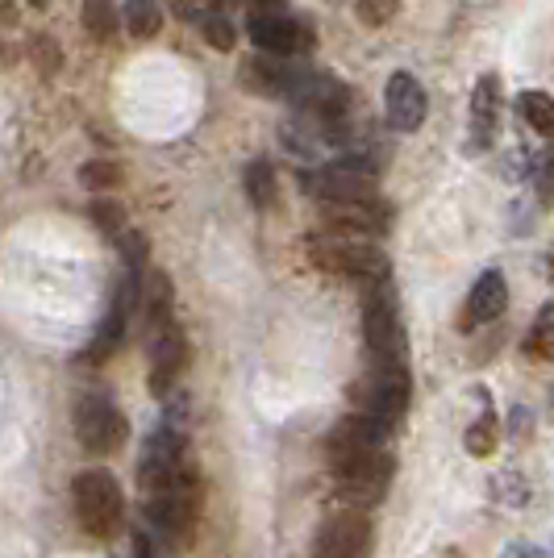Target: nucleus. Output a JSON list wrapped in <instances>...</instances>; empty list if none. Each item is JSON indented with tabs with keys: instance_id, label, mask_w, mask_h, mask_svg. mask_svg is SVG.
Wrapping results in <instances>:
<instances>
[{
	"instance_id": "nucleus-3",
	"label": "nucleus",
	"mask_w": 554,
	"mask_h": 558,
	"mask_svg": "<svg viewBox=\"0 0 554 558\" xmlns=\"http://www.w3.org/2000/svg\"><path fill=\"white\" fill-rule=\"evenodd\" d=\"M71 505H75V521L84 525V534L100 537V542H109L121 530V521H125V496H121V484L109 471L75 475Z\"/></svg>"
},
{
	"instance_id": "nucleus-30",
	"label": "nucleus",
	"mask_w": 554,
	"mask_h": 558,
	"mask_svg": "<svg viewBox=\"0 0 554 558\" xmlns=\"http://www.w3.org/2000/svg\"><path fill=\"white\" fill-rule=\"evenodd\" d=\"M538 187H542V196H546V205H551V196H554V142H546V155L538 159Z\"/></svg>"
},
{
	"instance_id": "nucleus-22",
	"label": "nucleus",
	"mask_w": 554,
	"mask_h": 558,
	"mask_svg": "<svg viewBox=\"0 0 554 558\" xmlns=\"http://www.w3.org/2000/svg\"><path fill=\"white\" fill-rule=\"evenodd\" d=\"M496 442H501V425H496L492 404H484V413L467 425V438H462V446H467V454H471V459H487V454L496 450Z\"/></svg>"
},
{
	"instance_id": "nucleus-24",
	"label": "nucleus",
	"mask_w": 554,
	"mask_h": 558,
	"mask_svg": "<svg viewBox=\"0 0 554 558\" xmlns=\"http://www.w3.org/2000/svg\"><path fill=\"white\" fill-rule=\"evenodd\" d=\"M80 17H84V29H88L93 38H100V43L113 38L117 22H121L113 0H84V13H80Z\"/></svg>"
},
{
	"instance_id": "nucleus-11",
	"label": "nucleus",
	"mask_w": 554,
	"mask_h": 558,
	"mask_svg": "<svg viewBox=\"0 0 554 558\" xmlns=\"http://www.w3.org/2000/svg\"><path fill=\"white\" fill-rule=\"evenodd\" d=\"M246 34H251L254 47L263 50V54H272V59H292V54L313 50L309 25L292 22L288 13H254L251 22H246Z\"/></svg>"
},
{
	"instance_id": "nucleus-27",
	"label": "nucleus",
	"mask_w": 554,
	"mask_h": 558,
	"mask_svg": "<svg viewBox=\"0 0 554 558\" xmlns=\"http://www.w3.org/2000/svg\"><path fill=\"white\" fill-rule=\"evenodd\" d=\"M80 184L88 187V192H109V187L121 184V171H117L113 163H84Z\"/></svg>"
},
{
	"instance_id": "nucleus-12",
	"label": "nucleus",
	"mask_w": 554,
	"mask_h": 558,
	"mask_svg": "<svg viewBox=\"0 0 554 558\" xmlns=\"http://www.w3.org/2000/svg\"><path fill=\"white\" fill-rule=\"evenodd\" d=\"M384 113H388V125L400 130V134H413V130L425 125V117H430V93H425V84L417 80L413 71H393L388 75Z\"/></svg>"
},
{
	"instance_id": "nucleus-2",
	"label": "nucleus",
	"mask_w": 554,
	"mask_h": 558,
	"mask_svg": "<svg viewBox=\"0 0 554 558\" xmlns=\"http://www.w3.org/2000/svg\"><path fill=\"white\" fill-rule=\"evenodd\" d=\"M146 517L159 534L184 542L196 530V517H201V475H196V466L184 463L162 488L146 492Z\"/></svg>"
},
{
	"instance_id": "nucleus-23",
	"label": "nucleus",
	"mask_w": 554,
	"mask_h": 558,
	"mask_svg": "<svg viewBox=\"0 0 554 558\" xmlns=\"http://www.w3.org/2000/svg\"><path fill=\"white\" fill-rule=\"evenodd\" d=\"M526 354L538 363H554V304H542L526 333Z\"/></svg>"
},
{
	"instance_id": "nucleus-15",
	"label": "nucleus",
	"mask_w": 554,
	"mask_h": 558,
	"mask_svg": "<svg viewBox=\"0 0 554 558\" xmlns=\"http://www.w3.org/2000/svg\"><path fill=\"white\" fill-rule=\"evenodd\" d=\"M188 367V338L180 326H162L150 333V392L167 396Z\"/></svg>"
},
{
	"instance_id": "nucleus-1",
	"label": "nucleus",
	"mask_w": 554,
	"mask_h": 558,
	"mask_svg": "<svg viewBox=\"0 0 554 558\" xmlns=\"http://www.w3.org/2000/svg\"><path fill=\"white\" fill-rule=\"evenodd\" d=\"M309 258H313V267H322L329 276H350L363 279V283H384L388 279V255L371 238H354V233H313L309 238Z\"/></svg>"
},
{
	"instance_id": "nucleus-10",
	"label": "nucleus",
	"mask_w": 554,
	"mask_h": 558,
	"mask_svg": "<svg viewBox=\"0 0 554 558\" xmlns=\"http://www.w3.org/2000/svg\"><path fill=\"white\" fill-rule=\"evenodd\" d=\"M388 434H393L388 421L368 417V413H350V417L338 421V425L329 429V438H325L329 466L363 459V454H375V450H388Z\"/></svg>"
},
{
	"instance_id": "nucleus-29",
	"label": "nucleus",
	"mask_w": 554,
	"mask_h": 558,
	"mask_svg": "<svg viewBox=\"0 0 554 558\" xmlns=\"http://www.w3.org/2000/svg\"><path fill=\"white\" fill-rule=\"evenodd\" d=\"M354 9H359L363 25H388L400 9V0H354Z\"/></svg>"
},
{
	"instance_id": "nucleus-18",
	"label": "nucleus",
	"mask_w": 554,
	"mask_h": 558,
	"mask_svg": "<svg viewBox=\"0 0 554 558\" xmlns=\"http://www.w3.org/2000/svg\"><path fill=\"white\" fill-rule=\"evenodd\" d=\"M508 308V283L505 276L492 267L484 276L471 283L467 292V313H462V326H487V322H501Z\"/></svg>"
},
{
	"instance_id": "nucleus-6",
	"label": "nucleus",
	"mask_w": 554,
	"mask_h": 558,
	"mask_svg": "<svg viewBox=\"0 0 554 558\" xmlns=\"http://www.w3.org/2000/svg\"><path fill=\"white\" fill-rule=\"evenodd\" d=\"M363 333H368V350L375 363H405L409 338H405V322H400L396 296L384 283H371L368 304H363Z\"/></svg>"
},
{
	"instance_id": "nucleus-8",
	"label": "nucleus",
	"mask_w": 554,
	"mask_h": 558,
	"mask_svg": "<svg viewBox=\"0 0 554 558\" xmlns=\"http://www.w3.org/2000/svg\"><path fill=\"white\" fill-rule=\"evenodd\" d=\"M75 438L88 454H113L130 438V421L109 396H80V404H75Z\"/></svg>"
},
{
	"instance_id": "nucleus-13",
	"label": "nucleus",
	"mask_w": 554,
	"mask_h": 558,
	"mask_svg": "<svg viewBox=\"0 0 554 558\" xmlns=\"http://www.w3.org/2000/svg\"><path fill=\"white\" fill-rule=\"evenodd\" d=\"M184 434L176 425H159L146 446H142V459H138V484L142 492H155L162 488L180 466H184Z\"/></svg>"
},
{
	"instance_id": "nucleus-34",
	"label": "nucleus",
	"mask_w": 554,
	"mask_h": 558,
	"mask_svg": "<svg viewBox=\"0 0 554 558\" xmlns=\"http://www.w3.org/2000/svg\"><path fill=\"white\" fill-rule=\"evenodd\" d=\"M208 9H213V13H221V9H226V4H233V0H205Z\"/></svg>"
},
{
	"instance_id": "nucleus-16",
	"label": "nucleus",
	"mask_w": 554,
	"mask_h": 558,
	"mask_svg": "<svg viewBox=\"0 0 554 558\" xmlns=\"http://www.w3.org/2000/svg\"><path fill=\"white\" fill-rule=\"evenodd\" d=\"M501 109H505L501 80L496 75H480L475 88H471V146L487 150L496 142V134H501Z\"/></svg>"
},
{
	"instance_id": "nucleus-25",
	"label": "nucleus",
	"mask_w": 554,
	"mask_h": 558,
	"mask_svg": "<svg viewBox=\"0 0 554 558\" xmlns=\"http://www.w3.org/2000/svg\"><path fill=\"white\" fill-rule=\"evenodd\" d=\"M125 25H130L134 38H155L162 25V9L155 0H130L125 4Z\"/></svg>"
},
{
	"instance_id": "nucleus-19",
	"label": "nucleus",
	"mask_w": 554,
	"mask_h": 558,
	"mask_svg": "<svg viewBox=\"0 0 554 558\" xmlns=\"http://www.w3.org/2000/svg\"><path fill=\"white\" fill-rule=\"evenodd\" d=\"M142 296V313H146V333L171 326V279L162 271H150L146 283H138Z\"/></svg>"
},
{
	"instance_id": "nucleus-4",
	"label": "nucleus",
	"mask_w": 554,
	"mask_h": 558,
	"mask_svg": "<svg viewBox=\"0 0 554 558\" xmlns=\"http://www.w3.org/2000/svg\"><path fill=\"white\" fill-rule=\"evenodd\" d=\"M393 471L396 459L388 450H375V454H363V459H350V463L334 466V492L347 509L368 512L371 505H380L388 488H393Z\"/></svg>"
},
{
	"instance_id": "nucleus-17",
	"label": "nucleus",
	"mask_w": 554,
	"mask_h": 558,
	"mask_svg": "<svg viewBox=\"0 0 554 558\" xmlns=\"http://www.w3.org/2000/svg\"><path fill=\"white\" fill-rule=\"evenodd\" d=\"M304 71L309 68H292V63H284V59H251L246 68H242V84L258 96H284V100H292L297 88H301Z\"/></svg>"
},
{
	"instance_id": "nucleus-32",
	"label": "nucleus",
	"mask_w": 554,
	"mask_h": 558,
	"mask_svg": "<svg viewBox=\"0 0 554 558\" xmlns=\"http://www.w3.org/2000/svg\"><path fill=\"white\" fill-rule=\"evenodd\" d=\"M251 4V17L254 13H284V0H246Z\"/></svg>"
},
{
	"instance_id": "nucleus-7",
	"label": "nucleus",
	"mask_w": 554,
	"mask_h": 558,
	"mask_svg": "<svg viewBox=\"0 0 554 558\" xmlns=\"http://www.w3.org/2000/svg\"><path fill=\"white\" fill-rule=\"evenodd\" d=\"M304 187L313 192L317 205L371 201V196H380V175L368 159H338V163H325L313 175H304Z\"/></svg>"
},
{
	"instance_id": "nucleus-26",
	"label": "nucleus",
	"mask_w": 554,
	"mask_h": 558,
	"mask_svg": "<svg viewBox=\"0 0 554 558\" xmlns=\"http://www.w3.org/2000/svg\"><path fill=\"white\" fill-rule=\"evenodd\" d=\"M201 34H205V43L213 50H233V43H238L233 22H226L221 13H205V17H201Z\"/></svg>"
},
{
	"instance_id": "nucleus-31",
	"label": "nucleus",
	"mask_w": 554,
	"mask_h": 558,
	"mask_svg": "<svg viewBox=\"0 0 554 558\" xmlns=\"http://www.w3.org/2000/svg\"><path fill=\"white\" fill-rule=\"evenodd\" d=\"M501 558H546V550H538L533 542H508Z\"/></svg>"
},
{
	"instance_id": "nucleus-28",
	"label": "nucleus",
	"mask_w": 554,
	"mask_h": 558,
	"mask_svg": "<svg viewBox=\"0 0 554 558\" xmlns=\"http://www.w3.org/2000/svg\"><path fill=\"white\" fill-rule=\"evenodd\" d=\"M93 217H96V226H100V233H109V238H121L125 233V213H121V205L117 201H96L93 205Z\"/></svg>"
},
{
	"instance_id": "nucleus-9",
	"label": "nucleus",
	"mask_w": 554,
	"mask_h": 558,
	"mask_svg": "<svg viewBox=\"0 0 554 558\" xmlns=\"http://www.w3.org/2000/svg\"><path fill=\"white\" fill-rule=\"evenodd\" d=\"M371 517L359 509H338L322 521L313 537V558H368L371 555Z\"/></svg>"
},
{
	"instance_id": "nucleus-36",
	"label": "nucleus",
	"mask_w": 554,
	"mask_h": 558,
	"mask_svg": "<svg viewBox=\"0 0 554 558\" xmlns=\"http://www.w3.org/2000/svg\"><path fill=\"white\" fill-rule=\"evenodd\" d=\"M551 413H554V392H551Z\"/></svg>"
},
{
	"instance_id": "nucleus-33",
	"label": "nucleus",
	"mask_w": 554,
	"mask_h": 558,
	"mask_svg": "<svg viewBox=\"0 0 554 558\" xmlns=\"http://www.w3.org/2000/svg\"><path fill=\"white\" fill-rule=\"evenodd\" d=\"M134 558H150V542H146V534H134Z\"/></svg>"
},
{
	"instance_id": "nucleus-35",
	"label": "nucleus",
	"mask_w": 554,
	"mask_h": 558,
	"mask_svg": "<svg viewBox=\"0 0 554 558\" xmlns=\"http://www.w3.org/2000/svg\"><path fill=\"white\" fill-rule=\"evenodd\" d=\"M29 4H34V9H47V0H29Z\"/></svg>"
},
{
	"instance_id": "nucleus-14",
	"label": "nucleus",
	"mask_w": 554,
	"mask_h": 558,
	"mask_svg": "<svg viewBox=\"0 0 554 558\" xmlns=\"http://www.w3.org/2000/svg\"><path fill=\"white\" fill-rule=\"evenodd\" d=\"M322 221H325V230L368 238V233H388L393 209H388L384 196H371V201H338V205H322Z\"/></svg>"
},
{
	"instance_id": "nucleus-5",
	"label": "nucleus",
	"mask_w": 554,
	"mask_h": 558,
	"mask_svg": "<svg viewBox=\"0 0 554 558\" xmlns=\"http://www.w3.org/2000/svg\"><path fill=\"white\" fill-rule=\"evenodd\" d=\"M413 400V379H409V367L405 363H375L359 384H354V404L359 413L380 421H400L405 409Z\"/></svg>"
},
{
	"instance_id": "nucleus-20",
	"label": "nucleus",
	"mask_w": 554,
	"mask_h": 558,
	"mask_svg": "<svg viewBox=\"0 0 554 558\" xmlns=\"http://www.w3.org/2000/svg\"><path fill=\"white\" fill-rule=\"evenodd\" d=\"M517 113L526 117V125H530L533 134H542L546 142H554V96L551 93H530L517 96Z\"/></svg>"
},
{
	"instance_id": "nucleus-21",
	"label": "nucleus",
	"mask_w": 554,
	"mask_h": 558,
	"mask_svg": "<svg viewBox=\"0 0 554 558\" xmlns=\"http://www.w3.org/2000/svg\"><path fill=\"white\" fill-rule=\"evenodd\" d=\"M242 184H246V201H251L254 209H272L279 196V184H276V167L267 163V159H254L246 167V175H242Z\"/></svg>"
}]
</instances>
